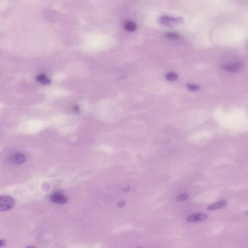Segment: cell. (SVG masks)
Wrapping results in <instances>:
<instances>
[{
  "label": "cell",
  "mask_w": 248,
  "mask_h": 248,
  "mask_svg": "<svg viewBox=\"0 0 248 248\" xmlns=\"http://www.w3.org/2000/svg\"><path fill=\"white\" fill-rule=\"evenodd\" d=\"M227 202L226 200H222L220 201L215 202V204H212L210 206H208L207 208V210L208 211H212V210H216V209L222 208H224L227 205Z\"/></svg>",
  "instance_id": "5b68a950"
},
{
  "label": "cell",
  "mask_w": 248,
  "mask_h": 248,
  "mask_svg": "<svg viewBox=\"0 0 248 248\" xmlns=\"http://www.w3.org/2000/svg\"><path fill=\"white\" fill-rule=\"evenodd\" d=\"M12 160L16 164H21L25 162L27 160L25 156L22 153H17L12 157Z\"/></svg>",
  "instance_id": "8992f818"
},
{
  "label": "cell",
  "mask_w": 248,
  "mask_h": 248,
  "mask_svg": "<svg viewBox=\"0 0 248 248\" xmlns=\"http://www.w3.org/2000/svg\"><path fill=\"white\" fill-rule=\"evenodd\" d=\"M50 199L52 202L57 204H65L67 201V197L59 192H55L51 194Z\"/></svg>",
  "instance_id": "277c9868"
},
{
  "label": "cell",
  "mask_w": 248,
  "mask_h": 248,
  "mask_svg": "<svg viewBox=\"0 0 248 248\" xmlns=\"http://www.w3.org/2000/svg\"><path fill=\"white\" fill-rule=\"evenodd\" d=\"M222 68L224 71L230 72H235L240 71L243 68L242 64L240 63H235L230 65H224Z\"/></svg>",
  "instance_id": "7a4b0ae2"
},
{
  "label": "cell",
  "mask_w": 248,
  "mask_h": 248,
  "mask_svg": "<svg viewBox=\"0 0 248 248\" xmlns=\"http://www.w3.org/2000/svg\"><path fill=\"white\" fill-rule=\"evenodd\" d=\"M187 87L190 91H195L196 90H198L199 89L200 87L198 85H194V84H187Z\"/></svg>",
  "instance_id": "7c38bea8"
},
{
  "label": "cell",
  "mask_w": 248,
  "mask_h": 248,
  "mask_svg": "<svg viewBox=\"0 0 248 248\" xmlns=\"http://www.w3.org/2000/svg\"><path fill=\"white\" fill-rule=\"evenodd\" d=\"M165 77L166 80L168 81L174 82V81H176L178 78V75L176 74V73L170 72L166 74Z\"/></svg>",
  "instance_id": "9c48e42d"
},
{
  "label": "cell",
  "mask_w": 248,
  "mask_h": 248,
  "mask_svg": "<svg viewBox=\"0 0 248 248\" xmlns=\"http://www.w3.org/2000/svg\"><path fill=\"white\" fill-rule=\"evenodd\" d=\"M36 80L43 85H48L51 84V81L45 75L40 74L36 77Z\"/></svg>",
  "instance_id": "52a82bcc"
},
{
  "label": "cell",
  "mask_w": 248,
  "mask_h": 248,
  "mask_svg": "<svg viewBox=\"0 0 248 248\" xmlns=\"http://www.w3.org/2000/svg\"><path fill=\"white\" fill-rule=\"evenodd\" d=\"M16 205L15 200L9 196H0V211H6L12 209Z\"/></svg>",
  "instance_id": "6da1fadb"
},
{
  "label": "cell",
  "mask_w": 248,
  "mask_h": 248,
  "mask_svg": "<svg viewBox=\"0 0 248 248\" xmlns=\"http://www.w3.org/2000/svg\"><path fill=\"white\" fill-rule=\"evenodd\" d=\"M189 194H187V193H182V194L178 195L176 197V199H177V200L179 201H183L187 200L189 198Z\"/></svg>",
  "instance_id": "8fae6325"
},
{
  "label": "cell",
  "mask_w": 248,
  "mask_h": 248,
  "mask_svg": "<svg viewBox=\"0 0 248 248\" xmlns=\"http://www.w3.org/2000/svg\"><path fill=\"white\" fill-rule=\"evenodd\" d=\"M7 244V242L5 241V240H0V247H3L5 246Z\"/></svg>",
  "instance_id": "4fadbf2b"
},
{
  "label": "cell",
  "mask_w": 248,
  "mask_h": 248,
  "mask_svg": "<svg viewBox=\"0 0 248 248\" xmlns=\"http://www.w3.org/2000/svg\"><path fill=\"white\" fill-rule=\"evenodd\" d=\"M165 36L167 38H171L173 39H177L180 38V36L178 34L174 33H167L165 34Z\"/></svg>",
  "instance_id": "30bf717a"
},
{
  "label": "cell",
  "mask_w": 248,
  "mask_h": 248,
  "mask_svg": "<svg viewBox=\"0 0 248 248\" xmlns=\"http://www.w3.org/2000/svg\"><path fill=\"white\" fill-rule=\"evenodd\" d=\"M207 214H202V213H195L191 214L187 218V221L191 223H196V222H202L208 218Z\"/></svg>",
  "instance_id": "3957f363"
},
{
  "label": "cell",
  "mask_w": 248,
  "mask_h": 248,
  "mask_svg": "<svg viewBox=\"0 0 248 248\" xmlns=\"http://www.w3.org/2000/svg\"><path fill=\"white\" fill-rule=\"evenodd\" d=\"M125 28L127 31H129V32H133L136 30L137 26L134 22H128L126 24Z\"/></svg>",
  "instance_id": "ba28073f"
}]
</instances>
